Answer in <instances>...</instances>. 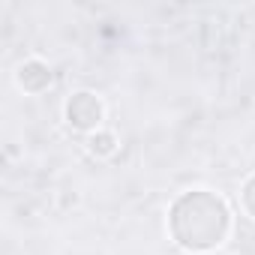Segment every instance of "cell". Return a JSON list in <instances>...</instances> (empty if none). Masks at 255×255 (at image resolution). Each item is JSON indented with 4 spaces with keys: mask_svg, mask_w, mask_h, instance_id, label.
<instances>
[{
    "mask_svg": "<svg viewBox=\"0 0 255 255\" xmlns=\"http://www.w3.org/2000/svg\"><path fill=\"white\" fill-rule=\"evenodd\" d=\"M102 117H105V105L93 90H75L63 105V120L75 132H87V135L99 132Z\"/></svg>",
    "mask_w": 255,
    "mask_h": 255,
    "instance_id": "2",
    "label": "cell"
},
{
    "mask_svg": "<svg viewBox=\"0 0 255 255\" xmlns=\"http://www.w3.org/2000/svg\"><path fill=\"white\" fill-rule=\"evenodd\" d=\"M87 150L93 156H99V159H108V156L117 153V135L108 132V129H99V132L87 135Z\"/></svg>",
    "mask_w": 255,
    "mask_h": 255,
    "instance_id": "4",
    "label": "cell"
},
{
    "mask_svg": "<svg viewBox=\"0 0 255 255\" xmlns=\"http://www.w3.org/2000/svg\"><path fill=\"white\" fill-rule=\"evenodd\" d=\"M168 231L183 252H213L231 234V210L222 195L210 189H189L171 201Z\"/></svg>",
    "mask_w": 255,
    "mask_h": 255,
    "instance_id": "1",
    "label": "cell"
},
{
    "mask_svg": "<svg viewBox=\"0 0 255 255\" xmlns=\"http://www.w3.org/2000/svg\"><path fill=\"white\" fill-rule=\"evenodd\" d=\"M15 84H18L24 93L39 96V93H45V90L54 84V69H51L45 60H39V57H30V60H24V63L15 69Z\"/></svg>",
    "mask_w": 255,
    "mask_h": 255,
    "instance_id": "3",
    "label": "cell"
},
{
    "mask_svg": "<svg viewBox=\"0 0 255 255\" xmlns=\"http://www.w3.org/2000/svg\"><path fill=\"white\" fill-rule=\"evenodd\" d=\"M240 207L249 219H255V174H249L240 186Z\"/></svg>",
    "mask_w": 255,
    "mask_h": 255,
    "instance_id": "5",
    "label": "cell"
}]
</instances>
